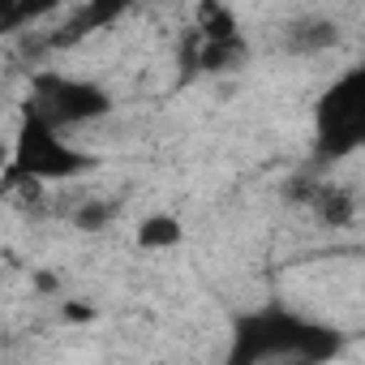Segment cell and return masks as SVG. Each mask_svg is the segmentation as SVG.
Returning <instances> with one entry per match:
<instances>
[{
  "label": "cell",
  "instance_id": "obj_1",
  "mask_svg": "<svg viewBox=\"0 0 365 365\" xmlns=\"http://www.w3.org/2000/svg\"><path fill=\"white\" fill-rule=\"evenodd\" d=\"M339 352V331L292 314L284 305H262L254 314H241L232 322V365H271V361H301L318 365Z\"/></svg>",
  "mask_w": 365,
  "mask_h": 365
},
{
  "label": "cell",
  "instance_id": "obj_2",
  "mask_svg": "<svg viewBox=\"0 0 365 365\" xmlns=\"http://www.w3.org/2000/svg\"><path fill=\"white\" fill-rule=\"evenodd\" d=\"M365 146V69H344L314 103V155L348 159Z\"/></svg>",
  "mask_w": 365,
  "mask_h": 365
},
{
  "label": "cell",
  "instance_id": "obj_3",
  "mask_svg": "<svg viewBox=\"0 0 365 365\" xmlns=\"http://www.w3.org/2000/svg\"><path fill=\"white\" fill-rule=\"evenodd\" d=\"M5 168H14L22 176H35V180H73V176L95 168V155L78 150L65 138V129H56L43 116H35L31 108H22V125H18V138L9 146Z\"/></svg>",
  "mask_w": 365,
  "mask_h": 365
},
{
  "label": "cell",
  "instance_id": "obj_4",
  "mask_svg": "<svg viewBox=\"0 0 365 365\" xmlns=\"http://www.w3.org/2000/svg\"><path fill=\"white\" fill-rule=\"evenodd\" d=\"M26 108L35 116H43L56 129H73V125H91L103 120L112 112V95L99 82L86 78H69V73H35L31 78V99Z\"/></svg>",
  "mask_w": 365,
  "mask_h": 365
},
{
  "label": "cell",
  "instance_id": "obj_5",
  "mask_svg": "<svg viewBox=\"0 0 365 365\" xmlns=\"http://www.w3.org/2000/svg\"><path fill=\"white\" fill-rule=\"evenodd\" d=\"M190 61H194V73H237L250 65V43L241 39V31L224 35V39H202Z\"/></svg>",
  "mask_w": 365,
  "mask_h": 365
},
{
  "label": "cell",
  "instance_id": "obj_6",
  "mask_svg": "<svg viewBox=\"0 0 365 365\" xmlns=\"http://www.w3.org/2000/svg\"><path fill=\"white\" fill-rule=\"evenodd\" d=\"M335 43H339V26L331 18H297L284 31V52L292 56H318V52H331Z\"/></svg>",
  "mask_w": 365,
  "mask_h": 365
},
{
  "label": "cell",
  "instance_id": "obj_7",
  "mask_svg": "<svg viewBox=\"0 0 365 365\" xmlns=\"http://www.w3.org/2000/svg\"><path fill=\"white\" fill-rule=\"evenodd\" d=\"M133 5H142V0H86V5L73 14V26L61 35V39H78L86 31H99V26H112L116 18H125Z\"/></svg>",
  "mask_w": 365,
  "mask_h": 365
},
{
  "label": "cell",
  "instance_id": "obj_8",
  "mask_svg": "<svg viewBox=\"0 0 365 365\" xmlns=\"http://www.w3.org/2000/svg\"><path fill=\"white\" fill-rule=\"evenodd\" d=\"M180 241H185V228H180V220L168 215V211H155V215H146L138 224V245L142 250H172Z\"/></svg>",
  "mask_w": 365,
  "mask_h": 365
},
{
  "label": "cell",
  "instance_id": "obj_9",
  "mask_svg": "<svg viewBox=\"0 0 365 365\" xmlns=\"http://www.w3.org/2000/svg\"><path fill=\"white\" fill-rule=\"evenodd\" d=\"M314 215H318L327 228H344V224H352V215H356V198H352L348 190H339V185H322V190L314 194Z\"/></svg>",
  "mask_w": 365,
  "mask_h": 365
},
{
  "label": "cell",
  "instance_id": "obj_10",
  "mask_svg": "<svg viewBox=\"0 0 365 365\" xmlns=\"http://www.w3.org/2000/svg\"><path fill=\"white\" fill-rule=\"evenodd\" d=\"M237 14L224 5V0H202L198 5V35L202 39H224V35H237Z\"/></svg>",
  "mask_w": 365,
  "mask_h": 365
},
{
  "label": "cell",
  "instance_id": "obj_11",
  "mask_svg": "<svg viewBox=\"0 0 365 365\" xmlns=\"http://www.w3.org/2000/svg\"><path fill=\"white\" fill-rule=\"evenodd\" d=\"M112 215H116V202H99V198H91V202L73 215V228H82V232H99V228L112 224Z\"/></svg>",
  "mask_w": 365,
  "mask_h": 365
},
{
  "label": "cell",
  "instance_id": "obj_12",
  "mask_svg": "<svg viewBox=\"0 0 365 365\" xmlns=\"http://www.w3.org/2000/svg\"><path fill=\"white\" fill-rule=\"evenodd\" d=\"M61 5H69V0H18L9 26H14V22H22V18H43V14H52V9H61Z\"/></svg>",
  "mask_w": 365,
  "mask_h": 365
},
{
  "label": "cell",
  "instance_id": "obj_13",
  "mask_svg": "<svg viewBox=\"0 0 365 365\" xmlns=\"http://www.w3.org/2000/svg\"><path fill=\"white\" fill-rule=\"evenodd\" d=\"M14 5H18V0H0V22H5V26H9V18H14Z\"/></svg>",
  "mask_w": 365,
  "mask_h": 365
},
{
  "label": "cell",
  "instance_id": "obj_14",
  "mask_svg": "<svg viewBox=\"0 0 365 365\" xmlns=\"http://www.w3.org/2000/svg\"><path fill=\"white\" fill-rule=\"evenodd\" d=\"M5 163H9V142L0 138V172H5Z\"/></svg>",
  "mask_w": 365,
  "mask_h": 365
}]
</instances>
